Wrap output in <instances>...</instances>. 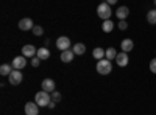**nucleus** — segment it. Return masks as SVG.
<instances>
[{"label":"nucleus","instance_id":"1","mask_svg":"<svg viewBox=\"0 0 156 115\" xmlns=\"http://www.w3.org/2000/svg\"><path fill=\"white\" fill-rule=\"evenodd\" d=\"M97 72H98L100 75H109V73L112 72V64H111V61L106 59V58L97 61Z\"/></svg>","mask_w":156,"mask_h":115},{"label":"nucleus","instance_id":"2","mask_svg":"<svg viewBox=\"0 0 156 115\" xmlns=\"http://www.w3.org/2000/svg\"><path fill=\"white\" fill-rule=\"evenodd\" d=\"M34 103L37 104V106H48L50 103H51V95L48 93V92H45V90H41V92H37L36 93V96H34Z\"/></svg>","mask_w":156,"mask_h":115},{"label":"nucleus","instance_id":"3","mask_svg":"<svg viewBox=\"0 0 156 115\" xmlns=\"http://www.w3.org/2000/svg\"><path fill=\"white\" fill-rule=\"evenodd\" d=\"M111 14H112V11H111V5H108L106 2H103L97 6V16L103 20H108L111 19Z\"/></svg>","mask_w":156,"mask_h":115},{"label":"nucleus","instance_id":"4","mask_svg":"<svg viewBox=\"0 0 156 115\" xmlns=\"http://www.w3.org/2000/svg\"><path fill=\"white\" fill-rule=\"evenodd\" d=\"M8 78H9V84L17 86V84H20V83H22L23 76H22V72H20V70H12V72L9 73Z\"/></svg>","mask_w":156,"mask_h":115},{"label":"nucleus","instance_id":"5","mask_svg":"<svg viewBox=\"0 0 156 115\" xmlns=\"http://www.w3.org/2000/svg\"><path fill=\"white\" fill-rule=\"evenodd\" d=\"M56 48L61 50V52H64V50H69L70 48V39L66 36H61L58 37V41H56Z\"/></svg>","mask_w":156,"mask_h":115},{"label":"nucleus","instance_id":"6","mask_svg":"<svg viewBox=\"0 0 156 115\" xmlns=\"http://www.w3.org/2000/svg\"><path fill=\"white\" fill-rule=\"evenodd\" d=\"M36 53H37V50H36V47L31 45V44L22 47V56H25V58H34Z\"/></svg>","mask_w":156,"mask_h":115},{"label":"nucleus","instance_id":"7","mask_svg":"<svg viewBox=\"0 0 156 115\" xmlns=\"http://www.w3.org/2000/svg\"><path fill=\"white\" fill-rule=\"evenodd\" d=\"M12 67H14L16 70H22L25 66H27V59H25V56H16L14 59H12Z\"/></svg>","mask_w":156,"mask_h":115},{"label":"nucleus","instance_id":"8","mask_svg":"<svg viewBox=\"0 0 156 115\" xmlns=\"http://www.w3.org/2000/svg\"><path fill=\"white\" fill-rule=\"evenodd\" d=\"M33 20L30 19V17H25V19H22V20H19V28L22 30V31H28V30H33Z\"/></svg>","mask_w":156,"mask_h":115},{"label":"nucleus","instance_id":"9","mask_svg":"<svg viewBox=\"0 0 156 115\" xmlns=\"http://www.w3.org/2000/svg\"><path fill=\"white\" fill-rule=\"evenodd\" d=\"M128 61H129L128 53H125V52L117 53V56H115V62H117V66H119V67H125L126 64H128Z\"/></svg>","mask_w":156,"mask_h":115},{"label":"nucleus","instance_id":"10","mask_svg":"<svg viewBox=\"0 0 156 115\" xmlns=\"http://www.w3.org/2000/svg\"><path fill=\"white\" fill-rule=\"evenodd\" d=\"M41 86H42V90H45V92H48V93L55 92V81H53V79L45 78V79L41 83Z\"/></svg>","mask_w":156,"mask_h":115},{"label":"nucleus","instance_id":"11","mask_svg":"<svg viewBox=\"0 0 156 115\" xmlns=\"http://www.w3.org/2000/svg\"><path fill=\"white\" fill-rule=\"evenodd\" d=\"M128 14H129V9L125 5L119 6V8H117V11H115V16H117V19H119V20H125L128 17Z\"/></svg>","mask_w":156,"mask_h":115},{"label":"nucleus","instance_id":"12","mask_svg":"<svg viewBox=\"0 0 156 115\" xmlns=\"http://www.w3.org/2000/svg\"><path fill=\"white\" fill-rule=\"evenodd\" d=\"M25 113L27 115H37L39 113V106L36 103H27L25 104Z\"/></svg>","mask_w":156,"mask_h":115},{"label":"nucleus","instance_id":"13","mask_svg":"<svg viewBox=\"0 0 156 115\" xmlns=\"http://www.w3.org/2000/svg\"><path fill=\"white\" fill-rule=\"evenodd\" d=\"M120 48H122V52L128 53V52H131V50L134 48V42H133L131 39H123V41L120 42Z\"/></svg>","mask_w":156,"mask_h":115},{"label":"nucleus","instance_id":"14","mask_svg":"<svg viewBox=\"0 0 156 115\" xmlns=\"http://www.w3.org/2000/svg\"><path fill=\"white\" fill-rule=\"evenodd\" d=\"M75 53H73V50H64V52H61V61L62 62H72Z\"/></svg>","mask_w":156,"mask_h":115},{"label":"nucleus","instance_id":"15","mask_svg":"<svg viewBox=\"0 0 156 115\" xmlns=\"http://www.w3.org/2000/svg\"><path fill=\"white\" fill-rule=\"evenodd\" d=\"M36 56L39 58V59H48L50 58V50L47 48V47H41V48H37V53H36Z\"/></svg>","mask_w":156,"mask_h":115},{"label":"nucleus","instance_id":"16","mask_svg":"<svg viewBox=\"0 0 156 115\" xmlns=\"http://www.w3.org/2000/svg\"><path fill=\"white\" fill-rule=\"evenodd\" d=\"M105 55H106V50H103L101 47H97V48L92 50V56H94L97 61L103 59V58H105Z\"/></svg>","mask_w":156,"mask_h":115},{"label":"nucleus","instance_id":"17","mask_svg":"<svg viewBox=\"0 0 156 115\" xmlns=\"http://www.w3.org/2000/svg\"><path fill=\"white\" fill-rule=\"evenodd\" d=\"M101 30L105 31V33H111V31L114 30V22H112L111 19H108V20H103V25H101Z\"/></svg>","mask_w":156,"mask_h":115},{"label":"nucleus","instance_id":"18","mask_svg":"<svg viewBox=\"0 0 156 115\" xmlns=\"http://www.w3.org/2000/svg\"><path fill=\"white\" fill-rule=\"evenodd\" d=\"M72 50H73V53H75V55H84V52H86V45L81 44V42H78V44H75V45L72 47Z\"/></svg>","mask_w":156,"mask_h":115},{"label":"nucleus","instance_id":"19","mask_svg":"<svg viewBox=\"0 0 156 115\" xmlns=\"http://www.w3.org/2000/svg\"><path fill=\"white\" fill-rule=\"evenodd\" d=\"M12 69H14V67L9 66V64H3V66L0 67V75H2V76H9V73L12 72Z\"/></svg>","mask_w":156,"mask_h":115},{"label":"nucleus","instance_id":"20","mask_svg":"<svg viewBox=\"0 0 156 115\" xmlns=\"http://www.w3.org/2000/svg\"><path fill=\"white\" fill-rule=\"evenodd\" d=\"M147 20H148V23L156 25V9H150L147 12Z\"/></svg>","mask_w":156,"mask_h":115},{"label":"nucleus","instance_id":"21","mask_svg":"<svg viewBox=\"0 0 156 115\" xmlns=\"http://www.w3.org/2000/svg\"><path fill=\"white\" fill-rule=\"evenodd\" d=\"M115 56H117V52H115V48H112V47L106 48V55H105V58H106V59L112 61V59H115Z\"/></svg>","mask_w":156,"mask_h":115},{"label":"nucleus","instance_id":"22","mask_svg":"<svg viewBox=\"0 0 156 115\" xmlns=\"http://www.w3.org/2000/svg\"><path fill=\"white\" fill-rule=\"evenodd\" d=\"M44 33V28L42 27H39V25H34V27H33V34L34 36H41Z\"/></svg>","mask_w":156,"mask_h":115},{"label":"nucleus","instance_id":"23","mask_svg":"<svg viewBox=\"0 0 156 115\" xmlns=\"http://www.w3.org/2000/svg\"><path fill=\"white\" fill-rule=\"evenodd\" d=\"M51 101L59 103V101H61V93L59 92H51Z\"/></svg>","mask_w":156,"mask_h":115},{"label":"nucleus","instance_id":"24","mask_svg":"<svg viewBox=\"0 0 156 115\" xmlns=\"http://www.w3.org/2000/svg\"><path fill=\"white\" fill-rule=\"evenodd\" d=\"M117 27H119V28L123 31V30H126V28H128V22H126V20H119V23H117Z\"/></svg>","mask_w":156,"mask_h":115},{"label":"nucleus","instance_id":"25","mask_svg":"<svg viewBox=\"0 0 156 115\" xmlns=\"http://www.w3.org/2000/svg\"><path fill=\"white\" fill-rule=\"evenodd\" d=\"M39 64H41V59H39L37 56L36 58H31V66L33 67H39Z\"/></svg>","mask_w":156,"mask_h":115},{"label":"nucleus","instance_id":"26","mask_svg":"<svg viewBox=\"0 0 156 115\" xmlns=\"http://www.w3.org/2000/svg\"><path fill=\"white\" fill-rule=\"evenodd\" d=\"M150 70H151L153 73H156V58L150 61Z\"/></svg>","mask_w":156,"mask_h":115},{"label":"nucleus","instance_id":"27","mask_svg":"<svg viewBox=\"0 0 156 115\" xmlns=\"http://www.w3.org/2000/svg\"><path fill=\"white\" fill-rule=\"evenodd\" d=\"M117 2H119V0H106V3H108V5H115Z\"/></svg>","mask_w":156,"mask_h":115},{"label":"nucleus","instance_id":"28","mask_svg":"<svg viewBox=\"0 0 156 115\" xmlns=\"http://www.w3.org/2000/svg\"><path fill=\"white\" fill-rule=\"evenodd\" d=\"M55 104H56L55 101H51V103H50V104H48L47 107H48V109H55Z\"/></svg>","mask_w":156,"mask_h":115},{"label":"nucleus","instance_id":"29","mask_svg":"<svg viewBox=\"0 0 156 115\" xmlns=\"http://www.w3.org/2000/svg\"><path fill=\"white\" fill-rule=\"evenodd\" d=\"M153 3H154V5H156V0H153Z\"/></svg>","mask_w":156,"mask_h":115}]
</instances>
